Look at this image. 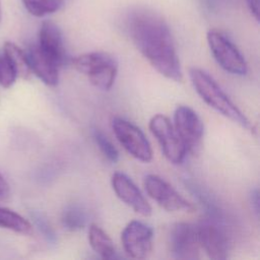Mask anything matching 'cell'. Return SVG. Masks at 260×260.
I'll use <instances>...</instances> for the list:
<instances>
[{"mask_svg":"<svg viewBox=\"0 0 260 260\" xmlns=\"http://www.w3.org/2000/svg\"><path fill=\"white\" fill-rule=\"evenodd\" d=\"M207 43L218 65L234 75H245L248 67L244 56L236 45L222 32L210 29L207 32Z\"/></svg>","mask_w":260,"mask_h":260,"instance_id":"obj_4","label":"cell"},{"mask_svg":"<svg viewBox=\"0 0 260 260\" xmlns=\"http://www.w3.org/2000/svg\"><path fill=\"white\" fill-rule=\"evenodd\" d=\"M61 220L66 230L75 232L84 228L86 223V214L80 206L71 204L64 209Z\"/></svg>","mask_w":260,"mask_h":260,"instance_id":"obj_18","label":"cell"},{"mask_svg":"<svg viewBox=\"0 0 260 260\" xmlns=\"http://www.w3.org/2000/svg\"><path fill=\"white\" fill-rule=\"evenodd\" d=\"M3 54L11 62L12 66L14 67L17 73V76L27 78L30 75L31 71L27 62L26 54L18 46L11 42H6L4 44Z\"/></svg>","mask_w":260,"mask_h":260,"instance_id":"obj_17","label":"cell"},{"mask_svg":"<svg viewBox=\"0 0 260 260\" xmlns=\"http://www.w3.org/2000/svg\"><path fill=\"white\" fill-rule=\"evenodd\" d=\"M170 246L174 258L195 260L199 258L197 226L188 222L175 223L170 233Z\"/></svg>","mask_w":260,"mask_h":260,"instance_id":"obj_10","label":"cell"},{"mask_svg":"<svg viewBox=\"0 0 260 260\" xmlns=\"http://www.w3.org/2000/svg\"><path fill=\"white\" fill-rule=\"evenodd\" d=\"M111 183L113 190L120 200L131 207L136 213L142 216H148L151 214V206L128 176L117 172L112 176Z\"/></svg>","mask_w":260,"mask_h":260,"instance_id":"obj_12","label":"cell"},{"mask_svg":"<svg viewBox=\"0 0 260 260\" xmlns=\"http://www.w3.org/2000/svg\"><path fill=\"white\" fill-rule=\"evenodd\" d=\"M149 130L159 143L166 158L174 165H180L187 154V149L170 119L161 114L154 115L149 121Z\"/></svg>","mask_w":260,"mask_h":260,"instance_id":"obj_5","label":"cell"},{"mask_svg":"<svg viewBox=\"0 0 260 260\" xmlns=\"http://www.w3.org/2000/svg\"><path fill=\"white\" fill-rule=\"evenodd\" d=\"M250 197H251L252 208L254 209L255 213L258 215V213H259V193H258V190L257 189L253 190Z\"/></svg>","mask_w":260,"mask_h":260,"instance_id":"obj_24","label":"cell"},{"mask_svg":"<svg viewBox=\"0 0 260 260\" xmlns=\"http://www.w3.org/2000/svg\"><path fill=\"white\" fill-rule=\"evenodd\" d=\"M114 133L124 149L138 160L148 162L152 158V150L144 133L131 122L115 118L112 122Z\"/></svg>","mask_w":260,"mask_h":260,"instance_id":"obj_6","label":"cell"},{"mask_svg":"<svg viewBox=\"0 0 260 260\" xmlns=\"http://www.w3.org/2000/svg\"><path fill=\"white\" fill-rule=\"evenodd\" d=\"M174 128L187 152L196 153L201 145L204 126L197 113L187 106H179L174 114Z\"/></svg>","mask_w":260,"mask_h":260,"instance_id":"obj_8","label":"cell"},{"mask_svg":"<svg viewBox=\"0 0 260 260\" xmlns=\"http://www.w3.org/2000/svg\"><path fill=\"white\" fill-rule=\"evenodd\" d=\"M196 226L200 248L206 255L214 260L226 259L230 249L229 238L219 220L210 216Z\"/></svg>","mask_w":260,"mask_h":260,"instance_id":"obj_7","label":"cell"},{"mask_svg":"<svg viewBox=\"0 0 260 260\" xmlns=\"http://www.w3.org/2000/svg\"><path fill=\"white\" fill-rule=\"evenodd\" d=\"M147 194L168 211H193L194 206L180 195L168 182L156 175H147L144 179Z\"/></svg>","mask_w":260,"mask_h":260,"instance_id":"obj_9","label":"cell"},{"mask_svg":"<svg viewBox=\"0 0 260 260\" xmlns=\"http://www.w3.org/2000/svg\"><path fill=\"white\" fill-rule=\"evenodd\" d=\"M250 12L254 15L256 20H259V0H246Z\"/></svg>","mask_w":260,"mask_h":260,"instance_id":"obj_22","label":"cell"},{"mask_svg":"<svg viewBox=\"0 0 260 260\" xmlns=\"http://www.w3.org/2000/svg\"><path fill=\"white\" fill-rule=\"evenodd\" d=\"M25 54L30 71L35 73L45 84L55 86L59 81L60 66L45 55L38 45L30 46Z\"/></svg>","mask_w":260,"mask_h":260,"instance_id":"obj_14","label":"cell"},{"mask_svg":"<svg viewBox=\"0 0 260 260\" xmlns=\"http://www.w3.org/2000/svg\"><path fill=\"white\" fill-rule=\"evenodd\" d=\"M88 242L92 250L104 259L115 256V246L109 235L98 224L91 223L88 228Z\"/></svg>","mask_w":260,"mask_h":260,"instance_id":"obj_15","label":"cell"},{"mask_svg":"<svg viewBox=\"0 0 260 260\" xmlns=\"http://www.w3.org/2000/svg\"><path fill=\"white\" fill-rule=\"evenodd\" d=\"M93 139L95 143L98 144L101 151L104 153V155L112 162H116L119 159V152L115 145L109 140V138L100 130L95 129L93 131Z\"/></svg>","mask_w":260,"mask_h":260,"instance_id":"obj_20","label":"cell"},{"mask_svg":"<svg viewBox=\"0 0 260 260\" xmlns=\"http://www.w3.org/2000/svg\"><path fill=\"white\" fill-rule=\"evenodd\" d=\"M0 17H1V9H0Z\"/></svg>","mask_w":260,"mask_h":260,"instance_id":"obj_25","label":"cell"},{"mask_svg":"<svg viewBox=\"0 0 260 260\" xmlns=\"http://www.w3.org/2000/svg\"><path fill=\"white\" fill-rule=\"evenodd\" d=\"M9 195V185L4 177L0 174V200L7 198Z\"/></svg>","mask_w":260,"mask_h":260,"instance_id":"obj_23","label":"cell"},{"mask_svg":"<svg viewBox=\"0 0 260 260\" xmlns=\"http://www.w3.org/2000/svg\"><path fill=\"white\" fill-rule=\"evenodd\" d=\"M126 25L133 43L151 66L165 77L181 81L182 70L174 40L162 17L139 8L129 13Z\"/></svg>","mask_w":260,"mask_h":260,"instance_id":"obj_1","label":"cell"},{"mask_svg":"<svg viewBox=\"0 0 260 260\" xmlns=\"http://www.w3.org/2000/svg\"><path fill=\"white\" fill-rule=\"evenodd\" d=\"M17 77V73L8 58L3 54L0 56V85L10 87Z\"/></svg>","mask_w":260,"mask_h":260,"instance_id":"obj_21","label":"cell"},{"mask_svg":"<svg viewBox=\"0 0 260 260\" xmlns=\"http://www.w3.org/2000/svg\"><path fill=\"white\" fill-rule=\"evenodd\" d=\"M0 228L21 235L32 234L31 223L19 213L6 207H0Z\"/></svg>","mask_w":260,"mask_h":260,"instance_id":"obj_16","label":"cell"},{"mask_svg":"<svg viewBox=\"0 0 260 260\" xmlns=\"http://www.w3.org/2000/svg\"><path fill=\"white\" fill-rule=\"evenodd\" d=\"M190 78L197 93L209 107L233 122L249 127L250 123L246 116L208 73L199 68H191Z\"/></svg>","mask_w":260,"mask_h":260,"instance_id":"obj_2","label":"cell"},{"mask_svg":"<svg viewBox=\"0 0 260 260\" xmlns=\"http://www.w3.org/2000/svg\"><path fill=\"white\" fill-rule=\"evenodd\" d=\"M41 51L55 61L60 67L65 61V49L63 37L59 27L52 21H44L39 31V43Z\"/></svg>","mask_w":260,"mask_h":260,"instance_id":"obj_13","label":"cell"},{"mask_svg":"<svg viewBox=\"0 0 260 260\" xmlns=\"http://www.w3.org/2000/svg\"><path fill=\"white\" fill-rule=\"evenodd\" d=\"M152 229L138 220L130 221L123 230L121 240L125 252L132 258L143 259L152 249Z\"/></svg>","mask_w":260,"mask_h":260,"instance_id":"obj_11","label":"cell"},{"mask_svg":"<svg viewBox=\"0 0 260 260\" xmlns=\"http://www.w3.org/2000/svg\"><path fill=\"white\" fill-rule=\"evenodd\" d=\"M73 67L99 89L109 90L116 79L118 63L116 59L105 52H90L79 55L72 60Z\"/></svg>","mask_w":260,"mask_h":260,"instance_id":"obj_3","label":"cell"},{"mask_svg":"<svg viewBox=\"0 0 260 260\" xmlns=\"http://www.w3.org/2000/svg\"><path fill=\"white\" fill-rule=\"evenodd\" d=\"M63 2L64 0H22L26 10L38 17L58 11Z\"/></svg>","mask_w":260,"mask_h":260,"instance_id":"obj_19","label":"cell"}]
</instances>
